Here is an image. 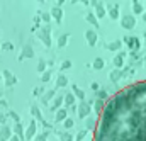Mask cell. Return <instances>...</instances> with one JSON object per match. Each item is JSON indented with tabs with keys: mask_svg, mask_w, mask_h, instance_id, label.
I'll return each mask as SVG.
<instances>
[{
	"mask_svg": "<svg viewBox=\"0 0 146 141\" xmlns=\"http://www.w3.org/2000/svg\"><path fill=\"white\" fill-rule=\"evenodd\" d=\"M94 141H146V80L119 90L107 100Z\"/></svg>",
	"mask_w": 146,
	"mask_h": 141,
	"instance_id": "6da1fadb",
	"label": "cell"
}]
</instances>
